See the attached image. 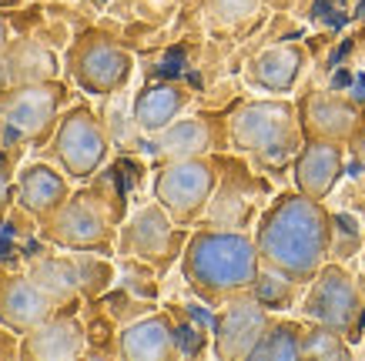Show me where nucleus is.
Segmentation results:
<instances>
[{
  "label": "nucleus",
  "instance_id": "1",
  "mask_svg": "<svg viewBox=\"0 0 365 361\" xmlns=\"http://www.w3.org/2000/svg\"><path fill=\"white\" fill-rule=\"evenodd\" d=\"M262 264L285 271L292 281L309 285L332 258V214L322 201L302 194L299 187L272 201L255 228Z\"/></svg>",
  "mask_w": 365,
  "mask_h": 361
},
{
  "label": "nucleus",
  "instance_id": "2",
  "mask_svg": "<svg viewBox=\"0 0 365 361\" xmlns=\"http://www.w3.org/2000/svg\"><path fill=\"white\" fill-rule=\"evenodd\" d=\"M181 271L201 298L222 301L252 291L262 271V254L242 231H195L181 251Z\"/></svg>",
  "mask_w": 365,
  "mask_h": 361
},
{
  "label": "nucleus",
  "instance_id": "3",
  "mask_svg": "<svg viewBox=\"0 0 365 361\" xmlns=\"http://www.w3.org/2000/svg\"><path fill=\"white\" fill-rule=\"evenodd\" d=\"M228 137L242 154H252L265 164H282L285 157L299 154L302 120L299 108L285 98L248 100L228 120Z\"/></svg>",
  "mask_w": 365,
  "mask_h": 361
},
{
  "label": "nucleus",
  "instance_id": "4",
  "mask_svg": "<svg viewBox=\"0 0 365 361\" xmlns=\"http://www.w3.org/2000/svg\"><path fill=\"white\" fill-rule=\"evenodd\" d=\"M44 238L67 251H98L111 254L118 248L114 238L111 204L101 191H81L64 201V208L44 221Z\"/></svg>",
  "mask_w": 365,
  "mask_h": 361
},
{
  "label": "nucleus",
  "instance_id": "5",
  "mask_svg": "<svg viewBox=\"0 0 365 361\" xmlns=\"http://www.w3.org/2000/svg\"><path fill=\"white\" fill-rule=\"evenodd\" d=\"M108 151H111L108 131H104V124L91 108L78 104L57 120L54 137H51V154L57 157V164L67 177L91 181L104 167Z\"/></svg>",
  "mask_w": 365,
  "mask_h": 361
},
{
  "label": "nucleus",
  "instance_id": "6",
  "mask_svg": "<svg viewBox=\"0 0 365 361\" xmlns=\"http://www.w3.org/2000/svg\"><path fill=\"white\" fill-rule=\"evenodd\" d=\"M67 70H71L74 84L84 94L111 98V94L128 88L134 70V57L118 41H111L108 33L91 31L74 41L71 54H67Z\"/></svg>",
  "mask_w": 365,
  "mask_h": 361
},
{
  "label": "nucleus",
  "instance_id": "7",
  "mask_svg": "<svg viewBox=\"0 0 365 361\" xmlns=\"http://www.w3.org/2000/svg\"><path fill=\"white\" fill-rule=\"evenodd\" d=\"M215 187H218V167L208 154L178 157V161H165V167L158 171L155 201L178 224H191L208 208Z\"/></svg>",
  "mask_w": 365,
  "mask_h": 361
},
{
  "label": "nucleus",
  "instance_id": "8",
  "mask_svg": "<svg viewBox=\"0 0 365 361\" xmlns=\"http://www.w3.org/2000/svg\"><path fill=\"white\" fill-rule=\"evenodd\" d=\"M362 288L352 274L345 271L342 264H322V271L309 281V291H305V301H302V315L315 321V325H325V328H335L339 335L352 338L359 331V321H362Z\"/></svg>",
  "mask_w": 365,
  "mask_h": 361
},
{
  "label": "nucleus",
  "instance_id": "9",
  "mask_svg": "<svg viewBox=\"0 0 365 361\" xmlns=\"http://www.w3.org/2000/svg\"><path fill=\"white\" fill-rule=\"evenodd\" d=\"M175 224L178 221L158 201L144 204L128 218V224L118 234V254L131 258V261L151 264V268L161 271L185 251V241H188Z\"/></svg>",
  "mask_w": 365,
  "mask_h": 361
},
{
  "label": "nucleus",
  "instance_id": "10",
  "mask_svg": "<svg viewBox=\"0 0 365 361\" xmlns=\"http://www.w3.org/2000/svg\"><path fill=\"white\" fill-rule=\"evenodd\" d=\"M64 100L61 80H34V84H14L0 98V120L4 127L24 141L41 144L57 127V108Z\"/></svg>",
  "mask_w": 365,
  "mask_h": 361
},
{
  "label": "nucleus",
  "instance_id": "11",
  "mask_svg": "<svg viewBox=\"0 0 365 361\" xmlns=\"http://www.w3.org/2000/svg\"><path fill=\"white\" fill-rule=\"evenodd\" d=\"M268 321H272L268 308L255 295L242 291V295L228 298V305H225V311L218 315V325H215V355L228 361L252 358Z\"/></svg>",
  "mask_w": 365,
  "mask_h": 361
},
{
  "label": "nucleus",
  "instance_id": "12",
  "mask_svg": "<svg viewBox=\"0 0 365 361\" xmlns=\"http://www.w3.org/2000/svg\"><path fill=\"white\" fill-rule=\"evenodd\" d=\"M342 171H345L342 144L315 141V137H305V144L295 154V164H292L295 187H299L302 194L315 197V201H325V197L332 194Z\"/></svg>",
  "mask_w": 365,
  "mask_h": 361
},
{
  "label": "nucleus",
  "instance_id": "13",
  "mask_svg": "<svg viewBox=\"0 0 365 361\" xmlns=\"http://www.w3.org/2000/svg\"><path fill=\"white\" fill-rule=\"evenodd\" d=\"M54 301L34 285L27 274H11L0 281V325L14 335H27L54 315Z\"/></svg>",
  "mask_w": 365,
  "mask_h": 361
},
{
  "label": "nucleus",
  "instance_id": "14",
  "mask_svg": "<svg viewBox=\"0 0 365 361\" xmlns=\"http://www.w3.org/2000/svg\"><path fill=\"white\" fill-rule=\"evenodd\" d=\"M299 120L305 137L345 144L359 131V108L339 94H309L299 104Z\"/></svg>",
  "mask_w": 365,
  "mask_h": 361
},
{
  "label": "nucleus",
  "instance_id": "15",
  "mask_svg": "<svg viewBox=\"0 0 365 361\" xmlns=\"http://www.w3.org/2000/svg\"><path fill=\"white\" fill-rule=\"evenodd\" d=\"M14 197L27 214L47 221L51 214L64 208V201L71 197V187H67V174L51 164H24L17 171V181H14Z\"/></svg>",
  "mask_w": 365,
  "mask_h": 361
},
{
  "label": "nucleus",
  "instance_id": "16",
  "mask_svg": "<svg viewBox=\"0 0 365 361\" xmlns=\"http://www.w3.org/2000/svg\"><path fill=\"white\" fill-rule=\"evenodd\" d=\"M124 361H168L178 355V331L168 315H144L118 335Z\"/></svg>",
  "mask_w": 365,
  "mask_h": 361
},
{
  "label": "nucleus",
  "instance_id": "17",
  "mask_svg": "<svg viewBox=\"0 0 365 361\" xmlns=\"http://www.w3.org/2000/svg\"><path fill=\"white\" fill-rule=\"evenodd\" d=\"M84 351V328L74 318H47L44 325L21 335V358L31 361H67Z\"/></svg>",
  "mask_w": 365,
  "mask_h": 361
},
{
  "label": "nucleus",
  "instance_id": "18",
  "mask_svg": "<svg viewBox=\"0 0 365 361\" xmlns=\"http://www.w3.org/2000/svg\"><path fill=\"white\" fill-rule=\"evenodd\" d=\"M191 104V94L188 88H181V84H151V88H144L138 98H134V108H131V120L134 127L144 134H158L165 131L171 120L181 117V110Z\"/></svg>",
  "mask_w": 365,
  "mask_h": 361
},
{
  "label": "nucleus",
  "instance_id": "19",
  "mask_svg": "<svg viewBox=\"0 0 365 361\" xmlns=\"http://www.w3.org/2000/svg\"><path fill=\"white\" fill-rule=\"evenodd\" d=\"M305 47L299 44H278L268 47L255 57L252 70H248V80L255 88L268 90V94H288V90L299 84L302 70H305Z\"/></svg>",
  "mask_w": 365,
  "mask_h": 361
},
{
  "label": "nucleus",
  "instance_id": "20",
  "mask_svg": "<svg viewBox=\"0 0 365 361\" xmlns=\"http://www.w3.org/2000/svg\"><path fill=\"white\" fill-rule=\"evenodd\" d=\"M155 141V154L161 161H178V157H198L208 154L215 144V131H211L208 117H188V120H171L165 131L151 134Z\"/></svg>",
  "mask_w": 365,
  "mask_h": 361
},
{
  "label": "nucleus",
  "instance_id": "21",
  "mask_svg": "<svg viewBox=\"0 0 365 361\" xmlns=\"http://www.w3.org/2000/svg\"><path fill=\"white\" fill-rule=\"evenodd\" d=\"M27 278L41 288L57 308L71 305L81 295V281H78V264L74 258H57V254H44V258H34L27 264Z\"/></svg>",
  "mask_w": 365,
  "mask_h": 361
},
{
  "label": "nucleus",
  "instance_id": "22",
  "mask_svg": "<svg viewBox=\"0 0 365 361\" xmlns=\"http://www.w3.org/2000/svg\"><path fill=\"white\" fill-rule=\"evenodd\" d=\"M299 358H302V325H295V321H268L265 335L252 351V361H299Z\"/></svg>",
  "mask_w": 365,
  "mask_h": 361
},
{
  "label": "nucleus",
  "instance_id": "23",
  "mask_svg": "<svg viewBox=\"0 0 365 361\" xmlns=\"http://www.w3.org/2000/svg\"><path fill=\"white\" fill-rule=\"evenodd\" d=\"M7 61H11L14 84H34V80H51L54 61L37 41H17L7 44Z\"/></svg>",
  "mask_w": 365,
  "mask_h": 361
},
{
  "label": "nucleus",
  "instance_id": "24",
  "mask_svg": "<svg viewBox=\"0 0 365 361\" xmlns=\"http://www.w3.org/2000/svg\"><path fill=\"white\" fill-rule=\"evenodd\" d=\"M352 351L345 345V335H339L335 328H325V325H315L312 328H302V358H349Z\"/></svg>",
  "mask_w": 365,
  "mask_h": 361
},
{
  "label": "nucleus",
  "instance_id": "25",
  "mask_svg": "<svg viewBox=\"0 0 365 361\" xmlns=\"http://www.w3.org/2000/svg\"><path fill=\"white\" fill-rule=\"evenodd\" d=\"M74 258V264H78V281H81V295L84 298H98L104 288L111 285V264L104 261L98 251H78L71 254Z\"/></svg>",
  "mask_w": 365,
  "mask_h": 361
},
{
  "label": "nucleus",
  "instance_id": "26",
  "mask_svg": "<svg viewBox=\"0 0 365 361\" xmlns=\"http://www.w3.org/2000/svg\"><path fill=\"white\" fill-rule=\"evenodd\" d=\"M362 224L349 214H332V258L345 261V258H352L359 254L362 248Z\"/></svg>",
  "mask_w": 365,
  "mask_h": 361
},
{
  "label": "nucleus",
  "instance_id": "27",
  "mask_svg": "<svg viewBox=\"0 0 365 361\" xmlns=\"http://www.w3.org/2000/svg\"><path fill=\"white\" fill-rule=\"evenodd\" d=\"M295 285H299V281H292L285 271L278 274V285H268V274L258 271V281H255L252 291L265 308H285L288 301H292V288Z\"/></svg>",
  "mask_w": 365,
  "mask_h": 361
},
{
  "label": "nucleus",
  "instance_id": "28",
  "mask_svg": "<svg viewBox=\"0 0 365 361\" xmlns=\"http://www.w3.org/2000/svg\"><path fill=\"white\" fill-rule=\"evenodd\" d=\"M258 4L262 0H208V11H211V17L218 23H242V21H248L255 11H258Z\"/></svg>",
  "mask_w": 365,
  "mask_h": 361
},
{
  "label": "nucleus",
  "instance_id": "29",
  "mask_svg": "<svg viewBox=\"0 0 365 361\" xmlns=\"http://www.w3.org/2000/svg\"><path fill=\"white\" fill-rule=\"evenodd\" d=\"M14 88V74H11V61H7V51L0 54V98Z\"/></svg>",
  "mask_w": 365,
  "mask_h": 361
},
{
  "label": "nucleus",
  "instance_id": "30",
  "mask_svg": "<svg viewBox=\"0 0 365 361\" xmlns=\"http://www.w3.org/2000/svg\"><path fill=\"white\" fill-rule=\"evenodd\" d=\"M7 208H11V184H7V177L0 174V221H4Z\"/></svg>",
  "mask_w": 365,
  "mask_h": 361
},
{
  "label": "nucleus",
  "instance_id": "31",
  "mask_svg": "<svg viewBox=\"0 0 365 361\" xmlns=\"http://www.w3.org/2000/svg\"><path fill=\"white\" fill-rule=\"evenodd\" d=\"M7 44H11V41H7V23H4V17H0V54L7 51Z\"/></svg>",
  "mask_w": 365,
  "mask_h": 361
},
{
  "label": "nucleus",
  "instance_id": "32",
  "mask_svg": "<svg viewBox=\"0 0 365 361\" xmlns=\"http://www.w3.org/2000/svg\"><path fill=\"white\" fill-rule=\"evenodd\" d=\"M21 0H0V7H17Z\"/></svg>",
  "mask_w": 365,
  "mask_h": 361
}]
</instances>
